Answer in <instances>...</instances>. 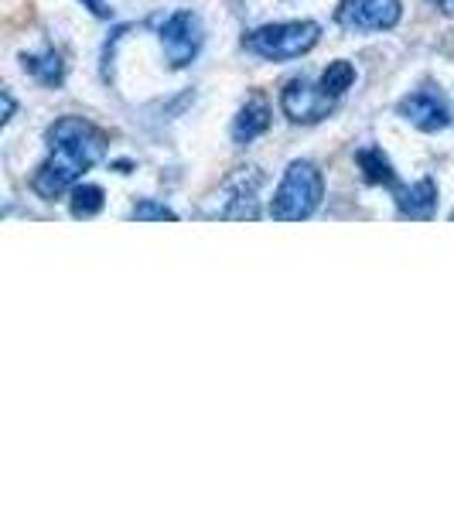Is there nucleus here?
I'll return each instance as SVG.
<instances>
[{"label":"nucleus","mask_w":454,"mask_h":512,"mask_svg":"<svg viewBox=\"0 0 454 512\" xmlns=\"http://www.w3.org/2000/svg\"><path fill=\"white\" fill-rule=\"evenodd\" d=\"M45 144H48V158L31 175V192L41 202H59V198H65L79 185L82 175L96 161H103L110 137L93 120L72 117L69 113V117H59L45 130Z\"/></svg>","instance_id":"f257e3e1"},{"label":"nucleus","mask_w":454,"mask_h":512,"mask_svg":"<svg viewBox=\"0 0 454 512\" xmlns=\"http://www.w3.org/2000/svg\"><path fill=\"white\" fill-rule=\"evenodd\" d=\"M325 202V175L315 161L297 158L284 168L274 198H270V219L277 222H301L311 219Z\"/></svg>","instance_id":"f03ea898"},{"label":"nucleus","mask_w":454,"mask_h":512,"mask_svg":"<svg viewBox=\"0 0 454 512\" xmlns=\"http://www.w3.org/2000/svg\"><path fill=\"white\" fill-rule=\"evenodd\" d=\"M318 41H321L318 21H274L246 31L243 48L263 62H291L308 55Z\"/></svg>","instance_id":"7ed1b4c3"},{"label":"nucleus","mask_w":454,"mask_h":512,"mask_svg":"<svg viewBox=\"0 0 454 512\" xmlns=\"http://www.w3.org/2000/svg\"><path fill=\"white\" fill-rule=\"evenodd\" d=\"M158 41H161V52H164V62L171 69H188L198 52L205 45V28H202V18L195 11H175L168 14L158 31Z\"/></svg>","instance_id":"20e7f679"},{"label":"nucleus","mask_w":454,"mask_h":512,"mask_svg":"<svg viewBox=\"0 0 454 512\" xmlns=\"http://www.w3.org/2000/svg\"><path fill=\"white\" fill-rule=\"evenodd\" d=\"M335 103L338 99L328 96L325 89H321V82H311V79H287L284 89H280V113L291 123H301V127L328 120Z\"/></svg>","instance_id":"39448f33"},{"label":"nucleus","mask_w":454,"mask_h":512,"mask_svg":"<svg viewBox=\"0 0 454 512\" xmlns=\"http://www.w3.org/2000/svg\"><path fill=\"white\" fill-rule=\"evenodd\" d=\"M396 113H400L410 127H417L420 134H441V130H448L451 120H454L448 96L434 86H424V89L407 93L400 103H396Z\"/></svg>","instance_id":"423d86ee"},{"label":"nucleus","mask_w":454,"mask_h":512,"mask_svg":"<svg viewBox=\"0 0 454 512\" xmlns=\"http://www.w3.org/2000/svg\"><path fill=\"white\" fill-rule=\"evenodd\" d=\"M400 21V0H338L335 7V24L345 31H393Z\"/></svg>","instance_id":"0eeeda50"},{"label":"nucleus","mask_w":454,"mask_h":512,"mask_svg":"<svg viewBox=\"0 0 454 512\" xmlns=\"http://www.w3.org/2000/svg\"><path fill=\"white\" fill-rule=\"evenodd\" d=\"M437 198H441V192H437V181L420 178V181H414V185L396 188L393 202H396V212H400L403 219L427 222V219H434V212H437Z\"/></svg>","instance_id":"6e6552de"},{"label":"nucleus","mask_w":454,"mask_h":512,"mask_svg":"<svg viewBox=\"0 0 454 512\" xmlns=\"http://www.w3.org/2000/svg\"><path fill=\"white\" fill-rule=\"evenodd\" d=\"M270 127H274V106L267 103L263 93H253L239 106V113L233 120V140L236 144H253V140L267 134Z\"/></svg>","instance_id":"1a4fd4ad"},{"label":"nucleus","mask_w":454,"mask_h":512,"mask_svg":"<svg viewBox=\"0 0 454 512\" xmlns=\"http://www.w3.org/2000/svg\"><path fill=\"white\" fill-rule=\"evenodd\" d=\"M21 69L28 72L35 82H41V86H48V89H59L65 82V59H62L59 48H52V45L38 48V52H24L21 55Z\"/></svg>","instance_id":"9d476101"},{"label":"nucleus","mask_w":454,"mask_h":512,"mask_svg":"<svg viewBox=\"0 0 454 512\" xmlns=\"http://www.w3.org/2000/svg\"><path fill=\"white\" fill-rule=\"evenodd\" d=\"M356 164H359L362 178H366L369 185H379V188H393L396 185V168H393V161L386 158L383 147H376V144L359 147Z\"/></svg>","instance_id":"9b49d317"},{"label":"nucleus","mask_w":454,"mask_h":512,"mask_svg":"<svg viewBox=\"0 0 454 512\" xmlns=\"http://www.w3.org/2000/svg\"><path fill=\"white\" fill-rule=\"evenodd\" d=\"M103 205H106V195H103V188L93 185V181H79V185L69 192V209H72V216H76V219L99 216V212H103Z\"/></svg>","instance_id":"f8f14e48"},{"label":"nucleus","mask_w":454,"mask_h":512,"mask_svg":"<svg viewBox=\"0 0 454 512\" xmlns=\"http://www.w3.org/2000/svg\"><path fill=\"white\" fill-rule=\"evenodd\" d=\"M318 82H321V89H325L328 96L342 99L352 86H356V65H352L349 59L328 62V69L321 72V79H318Z\"/></svg>","instance_id":"ddd939ff"},{"label":"nucleus","mask_w":454,"mask_h":512,"mask_svg":"<svg viewBox=\"0 0 454 512\" xmlns=\"http://www.w3.org/2000/svg\"><path fill=\"white\" fill-rule=\"evenodd\" d=\"M127 219H134V222H175L178 212L168 209V205L158 202V198H140V202L130 205Z\"/></svg>","instance_id":"4468645a"},{"label":"nucleus","mask_w":454,"mask_h":512,"mask_svg":"<svg viewBox=\"0 0 454 512\" xmlns=\"http://www.w3.org/2000/svg\"><path fill=\"white\" fill-rule=\"evenodd\" d=\"M82 7H89L96 18H110V7H106V0H82Z\"/></svg>","instance_id":"2eb2a0df"},{"label":"nucleus","mask_w":454,"mask_h":512,"mask_svg":"<svg viewBox=\"0 0 454 512\" xmlns=\"http://www.w3.org/2000/svg\"><path fill=\"white\" fill-rule=\"evenodd\" d=\"M14 113H18V103H14L11 89H4V123H11V120H14Z\"/></svg>","instance_id":"dca6fc26"},{"label":"nucleus","mask_w":454,"mask_h":512,"mask_svg":"<svg viewBox=\"0 0 454 512\" xmlns=\"http://www.w3.org/2000/svg\"><path fill=\"white\" fill-rule=\"evenodd\" d=\"M427 4H431L437 14H444V18H454V0H427Z\"/></svg>","instance_id":"f3484780"}]
</instances>
